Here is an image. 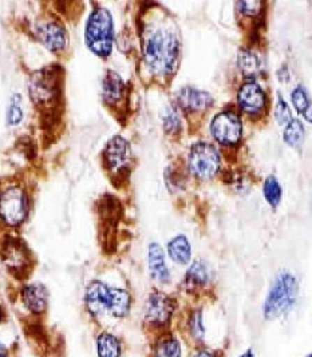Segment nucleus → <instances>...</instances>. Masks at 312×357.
<instances>
[{
    "label": "nucleus",
    "mask_w": 312,
    "mask_h": 357,
    "mask_svg": "<svg viewBox=\"0 0 312 357\" xmlns=\"http://www.w3.org/2000/svg\"><path fill=\"white\" fill-rule=\"evenodd\" d=\"M113 288L101 280H93L84 291V307L93 317L109 316Z\"/></svg>",
    "instance_id": "8"
},
{
    "label": "nucleus",
    "mask_w": 312,
    "mask_h": 357,
    "mask_svg": "<svg viewBox=\"0 0 312 357\" xmlns=\"http://www.w3.org/2000/svg\"><path fill=\"white\" fill-rule=\"evenodd\" d=\"M0 357H8V351L7 347L0 341Z\"/></svg>",
    "instance_id": "35"
},
{
    "label": "nucleus",
    "mask_w": 312,
    "mask_h": 357,
    "mask_svg": "<svg viewBox=\"0 0 312 357\" xmlns=\"http://www.w3.org/2000/svg\"><path fill=\"white\" fill-rule=\"evenodd\" d=\"M237 357H258V355H256V352H255L253 348H246V349H244Z\"/></svg>",
    "instance_id": "33"
},
{
    "label": "nucleus",
    "mask_w": 312,
    "mask_h": 357,
    "mask_svg": "<svg viewBox=\"0 0 312 357\" xmlns=\"http://www.w3.org/2000/svg\"><path fill=\"white\" fill-rule=\"evenodd\" d=\"M182 333L193 347L207 345V325L202 308H193L186 314Z\"/></svg>",
    "instance_id": "13"
},
{
    "label": "nucleus",
    "mask_w": 312,
    "mask_h": 357,
    "mask_svg": "<svg viewBox=\"0 0 312 357\" xmlns=\"http://www.w3.org/2000/svg\"><path fill=\"white\" fill-rule=\"evenodd\" d=\"M275 118L279 125H288L292 121L291 110H290L287 102L281 97L278 99V103L275 107Z\"/></svg>",
    "instance_id": "30"
},
{
    "label": "nucleus",
    "mask_w": 312,
    "mask_h": 357,
    "mask_svg": "<svg viewBox=\"0 0 312 357\" xmlns=\"http://www.w3.org/2000/svg\"><path fill=\"white\" fill-rule=\"evenodd\" d=\"M180 54V38L168 27L151 30L142 43L144 62L154 77H170L179 65Z\"/></svg>",
    "instance_id": "1"
},
{
    "label": "nucleus",
    "mask_w": 312,
    "mask_h": 357,
    "mask_svg": "<svg viewBox=\"0 0 312 357\" xmlns=\"http://www.w3.org/2000/svg\"><path fill=\"white\" fill-rule=\"evenodd\" d=\"M211 282V272L205 262L195 261L189 265L184 277V285L188 292L204 291Z\"/></svg>",
    "instance_id": "17"
},
{
    "label": "nucleus",
    "mask_w": 312,
    "mask_h": 357,
    "mask_svg": "<svg viewBox=\"0 0 312 357\" xmlns=\"http://www.w3.org/2000/svg\"><path fill=\"white\" fill-rule=\"evenodd\" d=\"M22 303L33 314H42L49 305V291L45 285L33 282L22 289Z\"/></svg>",
    "instance_id": "16"
},
{
    "label": "nucleus",
    "mask_w": 312,
    "mask_h": 357,
    "mask_svg": "<svg viewBox=\"0 0 312 357\" xmlns=\"http://www.w3.org/2000/svg\"><path fill=\"white\" fill-rule=\"evenodd\" d=\"M96 351L98 357H122L124 344L113 332L102 331L96 337Z\"/></svg>",
    "instance_id": "19"
},
{
    "label": "nucleus",
    "mask_w": 312,
    "mask_h": 357,
    "mask_svg": "<svg viewBox=\"0 0 312 357\" xmlns=\"http://www.w3.org/2000/svg\"><path fill=\"white\" fill-rule=\"evenodd\" d=\"M304 139V126L303 123L292 118V121L287 125L284 130V142L291 147H299Z\"/></svg>",
    "instance_id": "24"
},
{
    "label": "nucleus",
    "mask_w": 312,
    "mask_h": 357,
    "mask_svg": "<svg viewBox=\"0 0 312 357\" xmlns=\"http://www.w3.org/2000/svg\"><path fill=\"white\" fill-rule=\"evenodd\" d=\"M168 256L177 265H188L192 260V248L189 240L179 234L168 243Z\"/></svg>",
    "instance_id": "21"
},
{
    "label": "nucleus",
    "mask_w": 312,
    "mask_h": 357,
    "mask_svg": "<svg viewBox=\"0 0 312 357\" xmlns=\"http://www.w3.org/2000/svg\"><path fill=\"white\" fill-rule=\"evenodd\" d=\"M163 123H164V129L170 132V134H176L181 130V118L177 110L174 107H169L164 114L163 118Z\"/></svg>",
    "instance_id": "28"
},
{
    "label": "nucleus",
    "mask_w": 312,
    "mask_h": 357,
    "mask_svg": "<svg viewBox=\"0 0 312 357\" xmlns=\"http://www.w3.org/2000/svg\"><path fill=\"white\" fill-rule=\"evenodd\" d=\"M211 132L218 144L232 146L242 139L243 125L237 114L233 112H221L212 119Z\"/></svg>",
    "instance_id": "7"
},
{
    "label": "nucleus",
    "mask_w": 312,
    "mask_h": 357,
    "mask_svg": "<svg viewBox=\"0 0 312 357\" xmlns=\"http://www.w3.org/2000/svg\"><path fill=\"white\" fill-rule=\"evenodd\" d=\"M176 102L186 113H201L214 105V98L204 90L186 86L177 91Z\"/></svg>",
    "instance_id": "11"
},
{
    "label": "nucleus",
    "mask_w": 312,
    "mask_h": 357,
    "mask_svg": "<svg viewBox=\"0 0 312 357\" xmlns=\"http://www.w3.org/2000/svg\"><path fill=\"white\" fill-rule=\"evenodd\" d=\"M54 81L50 78V74L40 73L39 75H34L30 83V98L35 105H45L52 100L54 96Z\"/></svg>",
    "instance_id": "18"
},
{
    "label": "nucleus",
    "mask_w": 312,
    "mask_h": 357,
    "mask_svg": "<svg viewBox=\"0 0 312 357\" xmlns=\"http://www.w3.org/2000/svg\"><path fill=\"white\" fill-rule=\"evenodd\" d=\"M84 42L99 58L110 56L114 45V22L107 8L97 6L90 13L84 26Z\"/></svg>",
    "instance_id": "3"
},
{
    "label": "nucleus",
    "mask_w": 312,
    "mask_h": 357,
    "mask_svg": "<svg viewBox=\"0 0 312 357\" xmlns=\"http://www.w3.org/2000/svg\"><path fill=\"white\" fill-rule=\"evenodd\" d=\"M237 62L246 77L253 78L260 71V62H259L258 56L255 54H252L251 51H246V50L240 51V54L237 56Z\"/></svg>",
    "instance_id": "25"
},
{
    "label": "nucleus",
    "mask_w": 312,
    "mask_h": 357,
    "mask_svg": "<svg viewBox=\"0 0 312 357\" xmlns=\"http://www.w3.org/2000/svg\"><path fill=\"white\" fill-rule=\"evenodd\" d=\"M30 197L20 185H8L0 192V221L8 227H22L30 214Z\"/></svg>",
    "instance_id": "5"
},
{
    "label": "nucleus",
    "mask_w": 312,
    "mask_h": 357,
    "mask_svg": "<svg viewBox=\"0 0 312 357\" xmlns=\"http://www.w3.org/2000/svg\"><path fill=\"white\" fill-rule=\"evenodd\" d=\"M291 99H292L294 107L300 114L304 113L309 109V106L311 105L310 98H309L306 90L302 86H297L296 89H294V91L291 94Z\"/></svg>",
    "instance_id": "29"
},
{
    "label": "nucleus",
    "mask_w": 312,
    "mask_h": 357,
    "mask_svg": "<svg viewBox=\"0 0 312 357\" xmlns=\"http://www.w3.org/2000/svg\"><path fill=\"white\" fill-rule=\"evenodd\" d=\"M299 294V282L295 275L283 271L274 278L264 298L263 319L265 321H278L287 317L295 308Z\"/></svg>",
    "instance_id": "2"
},
{
    "label": "nucleus",
    "mask_w": 312,
    "mask_h": 357,
    "mask_svg": "<svg viewBox=\"0 0 312 357\" xmlns=\"http://www.w3.org/2000/svg\"><path fill=\"white\" fill-rule=\"evenodd\" d=\"M264 197L267 199V202L276 208L279 206L280 201H281V186H280L279 181L274 176H269L264 182Z\"/></svg>",
    "instance_id": "27"
},
{
    "label": "nucleus",
    "mask_w": 312,
    "mask_h": 357,
    "mask_svg": "<svg viewBox=\"0 0 312 357\" xmlns=\"http://www.w3.org/2000/svg\"><path fill=\"white\" fill-rule=\"evenodd\" d=\"M35 33L39 42L49 50L50 52L59 55L67 47L68 39L65 26L57 20H46L36 26Z\"/></svg>",
    "instance_id": "9"
},
{
    "label": "nucleus",
    "mask_w": 312,
    "mask_h": 357,
    "mask_svg": "<svg viewBox=\"0 0 312 357\" xmlns=\"http://www.w3.org/2000/svg\"><path fill=\"white\" fill-rule=\"evenodd\" d=\"M103 160L110 172L118 173L124 170L132 161L131 144L124 137L115 135L105 146Z\"/></svg>",
    "instance_id": "10"
},
{
    "label": "nucleus",
    "mask_w": 312,
    "mask_h": 357,
    "mask_svg": "<svg viewBox=\"0 0 312 357\" xmlns=\"http://www.w3.org/2000/svg\"><path fill=\"white\" fill-rule=\"evenodd\" d=\"M188 167L193 177L208 181L214 178L220 169V154L217 149L208 142L193 145L188 158Z\"/></svg>",
    "instance_id": "6"
},
{
    "label": "nucleus",
    "mask_w": 312,
    "mask_h": 357,
    "mask_svg": "<svg viewBox=\"0 0 312 357\" xmlns=\"http://www.w3.org/2000/svg\"><path fill=\"white\" fill-rule=\"evenodd\" d=\"M151 357H185L180 335L173 331L157 335L153 342Z\"/></svg>",
    "instance_id": "14"
},
{
    "label": "nucleus",
    "mask_w": 312,
    "mask_h": 357,
    "mask_svg": "<svg viewBox=\"0 0 312 357\" xmlns=\"http://www.w3.org/2000/svg\"><path fill=\"white\" fill-rule=\"evenodd\" d=\"M124 91L125 83L122 81L121 75L113 70H107L102 81V98L105 103L114 105L124 97Z\"/></svg>",
    "instance_id": "20"
},
{
    "label": "nucleus",
    "mask_w": 312,
    "mask_h": 357,
    "mask_svg": "<svg viewBox=\"0 0 312 357\" xmlns=\"http://www.w3.org/2000/svg\"><path fill=\"white\" fill-rule=\"evenodd\" d=\"M303 116H304V118H306L309 122H311L312 123V102L311 105L309 106V109H307V110L303 113Z\"/></svg>",
    "instance_id": "34"
},
{
    "label": "nucleus",
    "mask_w": 312,
    "mask_h": 357,
    "mask_svg": "<svg viewBox=\"0 0 312 357\" xmlns=\"http://www.w3.org/2000/svg\"><path fill=\"white\" fill-rule=\"evenodd\" d=\"M303 357H312V352H310V354H307V355H306V356H303Z\"/></svg>",
    "instance_id": "37"
},
{
    "label": "nucleus",
    "mask_w": 312,
    "mask_h": 357,
    "mask_svg": "<svg viewBox=\"0 0 312 357\" xmlns=\"http://www.w3.org/2000/svg\"><path fill=\"white\" fill-rule=\"evenodd\" d=\"M1 319H3V310L0 308V323H1Z\"/></svg>",
    "instance_id": "36"
},
{
    "label": "nucleus",
    "mask_w": 312,
    "mask_h": 357,
    "mask_svg": "<svg viewBox=\"0 0 312 357\" xmlns=\"http://www.w3.org/2000/svg\"><path fill=\"white\" fill-rule=\"evenodd\" d=\"M239 7L242 8V13L244 14H253L256 13L258 7H260V3L259 1H243V3H239Z\"/></svg>",
    "instance_id": "32"
},
{
    "label": "nucleus",
    "mask_w": 312,
    "mask_h": 357,
    "mask_svg": "<svg viewBox=\"0 0 312 357\" xmlns=\"http://www.w3.org/2000/svg\"><path fill=\"white\" fill-rule=\"evenodd\" d=\"M132 294L124 288H113V298L109 316L114 319H125L131 314L132 310Z\"/></svg>",
    "instance_id": "23"
},
{
    "label": "nucleus",
    "mask_w": 312,
    "mask_h": 357,
    "mask_svg": "<svg viewBox=\"0 0 312 357\" xmlns=\"http://www.w3.org/2000/svg\"><path fill=\"white\" fill-rule=\"evenodd\" d=\"M24 119V110L22 107V98L19 96H14L10 100V105L6 110V122L8 126L15 128L20 125Z\"/></svg>",
    "instance_id": "26"
},
{
    "label": "nucleus",
    "mask_w": 312,
    "mask_h": 357,
    "mask_svg": "<svg viewBox=\"0 0 312 357\" xmlns=\"http://www.w3.org/2000/svg\"><path fill=\"white\" fill-rule=\"evenodd\" d=\"M149 275L158 285H168L172 281V273L166 264L164 249L157 243H151L148 248Z\"/></svg>",
    "instance_id": "12"
},
{
    "label": "nucleus",
    "mask_w": 312,
    "mask_h": 357,
    "mask_svg": "<svg viewBox=\"0 0 312 357\" xmlns=\"http://www.w3.org/2000/svg\"><path fill=\"white\" fill-rule=\"evenodd\" d=\"M237 102L242 110L246 113H260L265 106V94L263 89L255 82H246L239 90Z\"/></svg>",
    "instance_id": "15"
},
{
    "label": "nucleus",
    "mask_w": 312,
    "mask_h": 357,
    "mask_svg": "<svg viewBox=\"0 0 312 357\" xmlns=\"http://www.w3.org/2000/svg\"><path fill=\"white\" fill-rule=\"evenodd\" d=\"M29 253L24 245L19 240H13L8 244L6 245L4 250V261L8 268L11 269H24L27 262H29Z\"/></svg>",
    "instance_id": "22"
},
{
    "label": "nucleus",
    "mask_w": 312,
    "mask_h": 357,
    "mask_svg": "<svg viewBox=\"0 0 312 357\" xmlns=\"http://www.w3.org/2000/svg\"><path fill=\"white\" fill-rule=\"evenodd\" d=\"M189 357H224V355L216 348L201 345V347H193V351L191 352Z\"/></svg>",
    "instance_id": "31"
},
{
    "label": "nucleus",
    "mask_w": 312,
    "mask_h": 357,
    "mask_svg": "<svg viewBox=\"0 0 312 357\" xmlns=\"http://www.w3.org/2000/svg\"><path fill=\"white\" fill-rule=\"evenodd\" d=\"M177 300L163 292L153 291L148 294L144 304V324L157 335L169 332L177 313Z\"/></svg>",
    "instance_id": "4"
}]
</instances>
